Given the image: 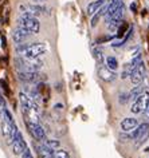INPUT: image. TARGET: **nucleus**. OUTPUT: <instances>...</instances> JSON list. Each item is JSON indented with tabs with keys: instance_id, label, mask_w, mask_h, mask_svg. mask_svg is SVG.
Masks as SVG:
<instances>
[{
	"instance_id": "20",
	"label": "nucleus",
	"mask_w": 149,
	"mask_h": 158,
	"mask_svg": "<svg viewBox=\"0 0 149 158\" xmlns=\"http://www.w3.org/2000/svg\"><path fill=\"white\" fill-rule=\"evenodd\" d=\"M130 99V95H129V94H126V93H122V94H120L118 95V102L120 103H126V102Z\"/></svg>"
},
{
	"instance_id": "24",
	"label": "nucleus",
	"mask_w": 149,
	"mask_h": 158,
	"mask_svg": "<svg viewBox=\"0 0 149 158\" xmlns=\"http://www.w3.org/2000/svg\"><path fill=\"white\" fill-rule=\"evenodd\" d=\"M0 85H2V87L6 90V93H8V87H7V83H6V81H3V79H2V81H0Z\"/></svg>"
},
{
	"instance_id": "11",
	"label": "nucleus",
	"mask_w": 149,
	"mask_h": 158,
	"mask_svg": "<svg viewBox=\"0 0 149 158\" xmlns=\"http://www.w3.org/2000/svg\"><path fill=\"white\" fill-rule=\"evenodd\" d=\"M98 77L101 79H104L105 82H113L114 79H117V74L114 71L109 70L108 67H101V69L98 70Z\"/></svg>"
},
{
	"instance_id": "10",
	"label": "nucleus",
	"mask_w": 149,
	"mask_h": 158,
	"mask_svg": "<svg viewBox=\"0 0 149 158\" xmlns=\"http://www.w3.org/2000/svg\"><path fill=\"white\" fill-rule=\"evenodd\" d=\"M137 126H138V122H137L136 118H124L121 121V130L124 133H129V131H133Z\"/></svg>"
},
{
	"instance_id": "21",
	"label": "nucleus",
	"mask_w": 149,
	"mask_h": 158,
	"mask_svg": "<svg viewBox=\"0 0 149 158\" xmlns=\"http://www.w3.org/2000/svg\"><path fill=\"white\" fill-rule=\"evenodd\" d=\"M20 156H22L20 158H34V157H32V154H31V152H30V149H28V148H27V149L24 150V152H23V153L20 154Z\"/></svg>"
},
{
	"instance_id": "14",
	"label": "nucleus",
	"mask_w": 149,
	"mask_h": 158,
	"mask_svg": "<svg viewBox=\"0 0 149 158\" xmlns=\"http://www.w3.org/2000/svg\"><path fill=\"white\" fill-rule=\"evenodd\" d=\"M145 89H147V86H145L143 82H141L140 85H136L132 89V91L129 93V95H130V98H133V99H134V98H137L140 95V94H143L144 91H145Z\"/></svg>"
},
{
	"instance_id": "9",
	"label": "nucleus",
	"mask_w": 149,
	"mask_h": 158,
	"mask_svg": "<svg viewBox=\"0 0 149 158\" xmlns=\"http://www.w3.org/2000/svg\"><path fill=\"white\" fill-rule=\"evenodd\" d=\"M148 131H149V122H143V123L138 125V126H137V127L132 131V134H130V139L137 141L138 138H141L145 133H148Z\"/></svg>"
},
{
	"instance_id": "25",
	"label": "nucleus",
	"mask_w": 149,
	"mask_h": 158,
	"mask_svg": "<svg viewBox=\"0 0 149 158\" xmlns=\"http://www.w3.org/2000/svg\"><path fill=\"white\" fill-rule=\"evenodd\" d=\"M54 107H55L57 110H63V107H65V106L62 105V103H57L55 106H54Z\"/></svg>"
},
{
	"instance_id": "18",
	"label": "nucleus",
	"mask_w": 149,
	"mask_h": 158,
	"mask_svg": "<svg viewBox=\"0 0 149 158\" xmlns=\"http://www.w3.org/2000/svg\"><path fill=\"white\" fill-rule=\"evenodd\" d=\"M45 145L47 146V148L55 150V149H58V148L61 146V142L58 141V139H46V141H45Z\"/></svg>"
},
{
	"instance_id": "26",
	"label": "nucleus",
	"mask_w": 149,
	"mask_h": 158,
	"mask_svg": "<svg viewBox=\"0 0 149 158\" xmlns=\"http://www.w3.org/2000/svg\"><path fill=\"white\" fill-rule=\"evenodd\" d=\"M144 114H145V115H147V118H148V119H149V105H148V107H147V110H145V111H144Z\"/></svg>"
},
{
	"instance_id": "1",
	"label": "nucleus",
	"mask_w": 149,
	"mask_h": 158,
	"mask_svg": "<svg viewBox=\"0 0 149 158\" xmlns=\"http://www.w3.org/2000/svg\"><path fill=\"white\" fill-rule=\"evenodd\" d=\"M18 27H20L23 30H27L31 34H38L40 30V23L35 16H32L28 12H22L20 18L18 20Z\"/></svg>"
},
{
	"instance_id": "12",
	"label": "nucleus",
	"mask_w": 149,
	"mask_h": 158,
	"mask_svg": "<svg viewBox=\"0 0 149 158\" xmlns=\"http://www.w3.org/2000/svg\"><path fill=\"white\" fill-rule=\"evenodd\" d=\"M104 4H105V0H94V2L89 3L87 8H86V12H87V15H90V16H93Z\"/></svg>"
},
{
	"instance_id": "28",
	"label": "nucleus",
	"mask_w": 149,
	"mask_h": 158,
	"mask_svg": "<svg viewBox=\"0 0 149 158\" xmlns=\"http://www.w3.org/2000/svg\"><path fill=\"white\" fill-rule=\"evenodd\" d=\"M35 3H42V2H46V0H34Z\"/></svg>"
},
{
	"instance_id": "6",
	"label": "nucleus",
	"mask_w": 149,
	"mask_h": 158,
	"mask_svg": "<svg viewBox=\"0 0 149 158\" xmlns=\"http://www.w3.org/2000/svg\"><path fill=\"white\" fill-rule=\"evenodd\" d=\"M26 149H27V143H26V141L23 139L22 133L18 130V133L15 134L14 141H12V152H14V154L19 156V154H22Z\"/></svg>"
},
{
	"instance_id": "22",
	"label": "nucleus",
	"mask_w": 149,
	"mask_h": 158,
	"mask_svg": "<svg viewBox=\"0 0 149 158\" xmlns=\"http://www.w3.org/2000/svg\"><path fill=\"white\" fill-rule=\"evenodd\" d=\"M130 139V134H120V141H122V142H126Z\"/></svg>"
},
{
	"instance_id": "16",
	"label": "nucleus",
	"mask_w": 149,
	"mask_h": 158,
	"mask_svg": "<svg viewBox=\"0 0 149 158\" xmlns=\"http://www.w3.org/2000/svg\"><path fill=\"white\" fill-rule=\"evenodd\" d=\"M105 64H106L108 69L112 70V71H116L118 69V60H117L114 56H106V59H105Z\"/></svg>"
},
{
	"instance_id": "17",
	"label": "nucleus",
	"mask_w": 149,
	"mask_h": 158,
	"mask_svg": "<svg viewBox=\"0 0 149 158\" xmlns=\"http://www.w3.org/2000/svg\"><path fill=\"white\" fill-rule=\"evenodd\" d=\"M53 158H70V154H69L67 150H63V149L54 150Z\"/></svg>"
},
{
	"instance_id": "19",
	"label": "nucleus",
	"mask_w": 149,
	"mask_h": 158,
	"mask_svg": "<svg viewBox=\"0 0 149 158\" xmlns=\"http://www.w3.org/2000/svg\"><path fill=\"white\" fill-rule=\"evenodd\" d=\"M94 56H96L97 62L100 63V64H102V63L105 62L104 55H102V51H100V50H94Z\"/></svg>"
},
{
	"instance_id": "13",
	"label": "nucleus",
	"mask_w": 149,
	"mask_h": 158,
	"mask_svg": "<svg viewBox=\"0 0 149 158\" xmlns=\"http://www.w3.org/2000/svg\"><path fill=\"white\" fill-rule=\"evenodd\" d=\"M36 150H38V154L40 158H53V154H54V150L47 148L45 143L36 146Z\"/></svg>"
},
{
	"instance_id": "15",
	"label": "nucleus",
	"mask_w": 149,
	"mask_h": 158,
	"mask_svg": "<svg viewBox=\"0 0 149 158\" xmlns=\"http://www.w3.org/2000/svg\"><path fill=\"white\" fill-rule=\"evenodd\" d=\"M128 31H129V24L125 20H122L120 23V26L117 27V38H120V39L124 38Z\"/></svg>"
},
{
	"instance_id": "3",
	"label": "nucleus",
	"mask_w": 149,
	"mask_h": 158,
	"mask_svg": "<svg viewBox=\"0 0 149 158\" xmlns=\"http://www.w3.org/2000/svg\"><path fill=\"white\" fill-rule=\"evenodd\" d=\"M149 105V91L145 90L143 94H140L137 98H134V102L132 103V107H130V111L133 114H140V113H144L147 110Z\"/></svg>"
},
{
	"instance_id": "7",
	"label": "nucleus",
	"mask_w": 149,
	"mask_h": 158,
	"mask_svg": "<svg viewBox=\"0 0 149 158\" xmlns=\"http://www.w3.org/2000/svg\"><path fill=\"white\" fill-rule=\"evenodd\" d=\"M129 78H130L132 83L134 85V86L136 85H140L141 82L144 81V79H145V66H144V62H141L140 64L136 67V70L133 71L132 75Z\"/></svg>"
},
{
	"instance_id": "8",
	"label": "nucleus",
	"mask_w": 149,
	"mask_h": 158,
	"mask_svg": "<svg viewBox=\"0 0 149 158\" xmlns=\"http://www.w3.org/2000/svg\"><path fill=\"white\" fill-rule=\"evenodd\" d=\"M31 32H28L27 30H23L20 28V27H18V28H15L12 31V39H14V42L16 43V44H19V43H23L24 40H27L30 36H31Z\"/></svg>"
},
{
	"instance_id": "2",
	"label": "nucleus",
	"mask_w": 149,
	"mask_h": 158,
	"mask_svg": "<svg viewBox=\"0 0 149 158\" xmlns=\"http://www.w3.org/2000/svg\"><path fill=\"white\" fill-rule=\"evenodd\" d=\"M47 51V46L45 43H30L28 46H27V48L23 51V56L26 59H38L39 56H42L43 54H45Z\"/></svg>"
},
{
	"instance_id": "5",
	"label": "nucleus",
	"mask_w": 149,
	"mask_h": 158,
	"mask_svg": "<svg viewBox=\"0 0 149 158\" xmlns=\"http://www.w3.org/2000/svg\"><path fill=\"white\" fill-rule=\"evenodd\" d=\"M27 127H28V131L31 133V135L34 137V139H36L39 142H45L47 139L45 129L39 123H36V122L27 121Z\"/></svg>"
},
{
	"instance_id": "27",
	"label": "nucleus",
	"mask_w": 149,
	"mask_h": 158,
	"mask_svg": "<svg viewBox=\"0 0 149 158\" xmlns=\"http://www.w3.org/2000/svg\"><path fill=\"white\" fill-rule=\"evenodd\" d=\"M130 10H133V12H136L137 7H136V4H134V3H133V4H130Z\"/></svg>"
},
{
	"instance_id": "4",
	"label": "nucleus",
	"mask_w": 149,
	"mask_h": 158,
	"mask_svg": "<svg viewBox=\"0 0 149 158\" xmlns=\"http://www.w3.org/2000/svg\"><path fill=\"white\" fill-rule=\"evenodd\" d=\"M18 78L22 82L26 83H35V82H43L46 81L47 77L45 74H40L39 71H19Z\"/></svg>"
},
{
	"instance_id": "23",
	"label": "nucleus",
	"mask_w": 149,
	"mask_h": 158,
	"mask_svg": "<svg viewBox=\"0 0 149 158\" xmlns=\"http://www.w3.org/2000/svg\"><path fill=\"white\" fill-rule=\"evenodd\" d=\"M113 36L112 35H108V36H104V38H101V39H98L97 43H101V42H109V40H112Z\"/></svg>"
}]
</instances>
